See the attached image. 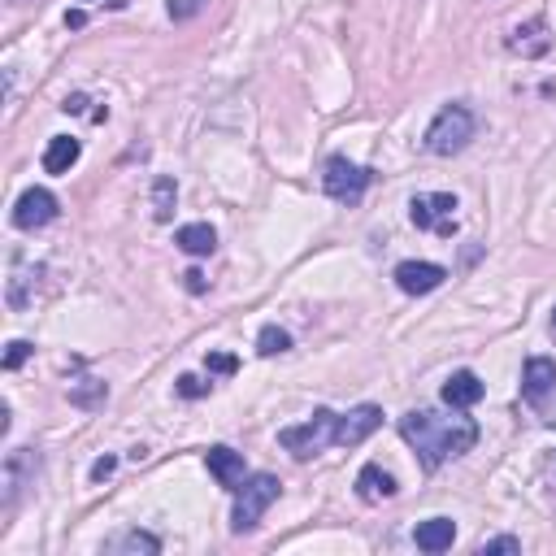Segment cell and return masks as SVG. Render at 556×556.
I'll use <instances>...</instances> for the list:
<instances>
[{"mask_svg": "<svg viewBox=\"0 0 556 556\" xmlns=\"http://www.w3.org/2000/svg\"><path fill=\"white\" fill-rule=\"evenodd\" d=\"M183 287H187V292H192V296H200V292H205V287H209V278L200 274V270H187V274H183Z\"/></svg>", "mask_w": 556, "mask_h": 556, "instance_id": "29", "label": "cell"}, {"mask_svg": "<svg viewBox=\"0 0 556 556\" xmlns=\"http://www.w3.org/2000/svg\"><path fill=\"white\" fill-rule=\"evenodd\" d=\"M83 157V144L79 139H70V135H53L48 139V148H44V170L48 174H70V166Z\"/></svg>", "mask_w": 556, "mask_h": 556, "instance_id": "18", "label": "cell"}, {"mask_svg": "<svg viewBox=\"0 0 556 556\" xmlns=\"http://www.w3.org/2000/svg\"><path fill=\"white\" fill-rule=\"evenodd\" d=\"M409 218H413L417 231L452 239L457 235V196L452 192H417L409 200Z\"/></svg>", "mask_w": 556, "mask_h": 556, "instance_id": "5", "label": "cell"}, {"mask_svg": "<svg viewBox=\"0 0 556 556\" xmlns=\"http://www.w3.org/2000/svg\"><path fill=\"white\" fill-rule=\"evenodd\" d=\"M335 431H339V413L318 409V413L309 417V422H300V426H283V431H278V444L292 452L296 461H309V457H318L322 448H331V444H335Z\"/></svg>", "mask_w": 556, "mask_h": 556, "instance_id": "4", "label": "cell"}, {"mask_svg": "<svg viewBox=\"0 0 556 556\" xmlns=\"http://www.w3.org/2000/svg\"><path fill=\"white\" fill-rule=\"evenodd\" d=\"M105 552L109 556H157L161 552V539L148 535V530H122V535L105 539Z\"/></svg>", "mask_w": 556, "mask_h": 556, "instance_id": "17", "label": "cell"}, {"mask_svg": "<svg viewBox=\"0 0 556 556\" xmlns=\"http://www.w3.org/2000/svg\"><path fill=\"white\" fill-rule=\"evenodd\" d=\"M166 9H170V18H174V22H192V18L200 14V9H205V0H170Z\"/></svg>", "mask_w": 556, "mask_h": 556, "instance_id": "26", "label": "cell"}, {"mask_svg": "<svg viewBox=\"0 0 556 556\" xmlns=\"http://www.w3.org/2000/svg\"><path fill=\"white\" fill-rule=\"evenodd\" d=\"M27 357H31V344H27V339H14V344H9V352H5V370H18Z\"/></svg>", "mask_w": 556, "mask_h": 556, "instance_id": "28", "label": "cell"}, {"mask_svg": "<svg viewBox=\"0 0 556 556\" xmlns=\"http://www.w3.org/2000/svg\"><path fill=\"white\" fill-rule=\"evenodd\" d=\"M391 278H396V287L404 296H431L435 287H444L448 270H444V265H435V261H400Z\"/></svg>", "mask_w": 556, "mask_h": 556, "instance_id": "9", "label": "cell"}, {"mask_svg": "<svg viewBox=\"0 0 556 556\" xmlns=\"http://www.w3.org/2000/svg\"><path fill=\"white\" fill-rule=\"evenodd\" d=\"M556 391V361L552 357H530L522 365V396L530 404H543Z\"/></svg>", "mask_w": 556, "mask_h": 556, "instance_id": "12", "label": "cell"}, {"mask_svg": "<svg viewBox=\"0 0 556 556\" xmlns=\"http://www.w3.org/2000/svg\"><path fill=\"white\" fill-rule=\"evenodd\" d=\"M509 48H513L517 57H526V61L543 57V53L552 48L548 22H543V18H530V22H522V27H513V31H509Z\"/></svg>", "mask_w": 556, "mask_h": 556, "instance_id": "13", "label": "cell"}, {"mask_svg": "<svg viewBox=\"0 0 556 556\" xmlns=\"http://www.w3.org/2000/svg\"><path fill=\"white\" fill-rule=\"evenodd\" d=\"M113 470H118V461H113V457H100V461L92 465V483H105Z\"/></svg>", "mask_w": 556, "mask_h": 556, "instance_id": "30", "label": "cell"}, {"mask_svg": "<svg viewBox=\"0 0 556 556\" xmlns=\"http://www.w3.org/2000/svg\"><path fill=\"white\" fill-rule=\"evenodd\" d=\"M83 105H87V96H70L61 109H66V113H83Z\"/></svg>", "mask_w": 556, "mask_h": 556, "instance_id": "32", "label": "cell"}, {"mask_svg": "<svg viewBox=\"0 0 556 556\" xmlns=\"http://www.w3.org/2000/svg\"><path fill=\"white\" fill-rule=\"evenodd\" d=\"M552 331H556V313H552Z\"/></svg>", "mask_w": 556, "mask_h": 556, "instance_id": "35", "label": "cell"}, {"mask_svg": "<svg viewBox=\"0 0 556 556\" xmlns=\"http://www.w3.org/2000/svg\"><path fill=\"white\" fill-rule=\"evenodd\" d=\"M174 200H179V187H174L170 174H157L153 179V218L170 222L174 218Z\"/></svg>", "mask_w": 556, "mask_h": 556, "instance_id": "21", "label": "cell"}, {"mask_svg": "<svg viewBox=\"0 0 556 556\" xmlns=\"http://www.w3.org/2000/svg\"><path fill=\"white\" fill-rule=\"evenodd\" d=\"M205 365H209V374H222V378H231V374L239 370V357H235V352H209V357H205Z\"/></svg>", "mask_w": 556, "mask_h": 556, "instance_id": "24", "label": "cell"}, {"mask_svg": "<svg viewBox=\"0 0 556 556\" xmlns=\"http://www.w3.org/2000/svg\"><path fill=\"white\" fill-rule=\"evenodd\" d=\"M543 422L556 426V400H552V404H543Z\"/></svg>", "mask_w": 556, "mask_h": 556, "instance_id": "33", "label": "cell"}, {"mask_svg": "<svg viewBox=\"0 0 556 556\" xmlns=\"http://www.w3.org/2000/svg\"><path fill=\"white\" fill-rule=\"evenodd\" d=\"M396 478H391L383 465H361V474H357V496L365 500V504H383V500H391L396 496Z\"/></svg>", "mask_w": 556, "mask_h": 556, "instance_id": "15", "label": "cell"}, {"mask_svg": "<svg viewBox=\"0 0 556 556\" xmlns=\"http://www.w3.org/2000/svg\"><path fill=\"white\" fill-rule=\"evenodd\" d=\"M483 396H487V387H483V378H478L474 370H457L444 383V404H448V409H474Z\"/></svg>", "mask_w": 556, "mask_h": 556, "instance_id": "14", "label": "cell"}, {"mask_svg": "<svg viewBox=\"0 0 556 556\" xmlns=\"http://www.w3.org/2000/svg\"><path fill=\"white\" fill-rule=\"evenodd\" d=\"M378 426H383V409L378 404H357L352 413H344L339 417V431H335V444L339 448H357V444H365Z\"/></svg>", "mask_w": 556, "mask_h": 556, "instance_id": "10", "label": "cell"}, {"mask_svg": "<svg viewBox=\"0 0 556 556\" xmlns=\"http://www.w3.org/2000/svg\"><path fill=\"white\" fill-rule=\"evenodd\" d=\"M292 348V335L283 331V326H265V331L257 335V352L261 357H278V352Z\"/></svg>", "mask_w": 556, "mask_h": 556, "instance_id": "23", "label": "cell"}, {"mask_svg": "<svg viewBox=\"0 0 556 556\" xmlns=\"http://www.w3.org/2000/svg\"><path fill=\"white\" fill-rule=\"evenodd\" d=\"M400 435L404 444L417 452L426 474H435L444 461L465 457L478 444V422L461 413H439V409H413L400 417Z\"/></svg>", "mask_w": 556, "mask_h": 556, "instance_id": "1", "label": "cell"}, {"mask_svg": "<svg viewBox=\"0 0 556 556\" xmlns=\"http://www.w3.org/2000/svg\"><path fill=\"white\" fill-rule=\"evenodd\" d=\"M35 470H40V457L31 448H14L5 457V470H0V487H5V509H14L18 496L35 483Z\"/></svg>", "mask_w": 556, "mask_h": 556, "instance_id": "8", "label": "cell"}, {"mask_svg": "<svg viewBox=\"0 0 556 556\" xmlns=\"http://www.w3.org/2000/svg\"><path fill=\"white\" fill-rule=\"evenodd\" d=\"M374 174L357 166V161H348V157H331L326 161V170H322V187H326V196L331 200H344V205H357V200L365 196V187H370Z\"/></svg>", "mask_w": 556, "mask_h": 556, "instance_id": "6", "label": "cell"}, {"mask_svg": "<svg viewBox=\"0 0 556 556\" xmlns=\"http://www.w3.org/2000/svg\"><path fill=\"white\" fill-rule=\"evenodd\" d=\"M278 496H283V483H278L274 474H252V478H244V487L235 491V513H231V530H235V535H248V530H257L265 509H270Z\"/></svg>", "mask_w": 556, "mask_h": 556, "instance_id": "3", "label": "cell"}, {"mask_svg": "<svg viewBox=\"0 0 556 556\" xmlns=\"http://www.w3.org/2000/svg\"><path fill=\"white\" fill-rule=\"evenodd\" d=\"M66 27H70V31L87 27V14H83V9H70V14H66Z\"/></svg>", "mask_w": 556, "mask_h": 556, "instance_id": "31", "label": "cell"}, {"mask_svg": "<svg viewBox=\"0 0 556 556\" xmlns=\"http://www.w3.org/2000/svg\"><path fill=\"white\" fill-rule=\"evenodd\" d=\"M40 265H14V278H9V309H27L31 305V296H27V287L31 283H40Z\"/></svg>", "mask_w": 556, "mask_h": 556, "instance_id": "20", "label": "cell"}, {"mask_svg": "<svg viewBox=\"0 0 556 556\" xmlns=\"http://www.w3.org/2000/svg\"><path fill=\"white\" fill-rule=\"evenodd\" d=\"M474 113L465 109V105H444L435 113V122L426 126V153H435V157H457L465 144L474 139Z\"/></svg>", "mask_w": 556, "mask_h": 556, "instance_id": "2", "label": "cell"}, {"mask_svg": "<svg viewBox=\"0 0 556 556\" xmlns=\"http://www.w3.org/2000/svg\"><path fill=\"white\" fill-rule=\"evenodd\" d=\"M548 491H556V457L548 461Z\"/></svg>", "mask_w": 556, "mask_h": 556, "instance_id": "34", "label": "cell"}, {"mask_svg": "<svg viewBox=\"0 0 556 556\" xmlns=\"http://www.w3.org/2000/svg\"><path fill=\"white\" fill-rule=\"evenodd\" d=\"M452 539H457V522L452 517H431V522H417L413 543L422 552H448Z\"/></svg>", "mask_w": 556, "mask_h": 556, "instance_id": "16", "label": "cell"}, {"mask_svg": "<svg viewBox=\"0 0 556 556\" xmlns=\"http://www.w3.org/2000/svg\"><path fill=\"white\" fill-rule=\"evenodd\" d=\"M174 391H179L183 400H200V396H205V391H209V383H200L196 374H183L179 383H174Z\"/></svg>", "mask_w": 556, "mask_h": 556, "instance_id": "27", "label": "cell"}, {"mask_svg": "<svg viewBox=\"0 0 556 556\" xmlns=\"http://www.w3.org/2000/svg\"><path fill=\"white\" fill-rule=\"evenodd\" d=\"M478 552H483V556H496V552H522V539H513V535H496V539H483V543H478Z\"/></svg>", "mask_w": 556, "mask_h": 556, "instance_id": "25", "label": "cell"}, {"mask_svg": "<svg viewBox=\"0 0 556 556\" xmlns=\"http://www.w3.org/2000/svg\"><path fill=\"white\" fill-rule=\"evenodd\" d=\"M205 465H209V474L218 478V487H226V491H239V487H244V478H248L244 452H235V448H226V444L209 448L205 452Z\"/></svg>", "mask_w": 556, "mask_h": 556, "instance_id": "11", "label": "cell"}, {"mask_svg": "<svg viewBox=\"0 0 556 556\" xmlns=\"http://www.w3.org/2000/svg\"><path fill=\"white\" fill-rule=\"evenodd\" d=\"M14 5H22V0H14Z\"/></svg>", "mask_w": 556, "mask_h": 556, "instance_id": "36", "label": "cell"}, {"mask_svg": "<svg viewBox=\"0 0 556 556\" xmlns=\"http://www.w3.org/2000/svg\"><path fill=\"white\" fill-rule=\"evenodd\" d=\"M174 244H179L187 257H209V252L218 248V231H213L209 222H187V226H179Z\"/></svg>", "mask_w": 556, "mask_h": 556, "instance_id": "19", "label": "cell"}, {"mask_svg": "<svg viewBox=\"0 0 556 556\" xmlns=\"http://www.w3.org/2000/svg\"><path fill=\"white\" fill-rule=\"evenodd\" d=\"M109 396L105 383H96V378H83V383H70V404H79V409H100Z\"/></svg>", "mask_w": 556, "mask_h": 556, "instance_id": "22", "label": "cell"}, {"mask_svg": "<svg viewBox=\"0 0 556 556\" xmlns=\"http://www.w3.org/2000/svg\"><path fill=\"white\" fill-rule=\"evenodd\" d=\"M57 218V196L48 187H27L14 205V226L18 231H44Z\"/></svg>", "mask_w": 556, "mask_h": 556, "instance_id": "7", "label": "cell"}]
</instances>
